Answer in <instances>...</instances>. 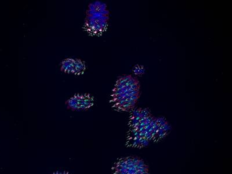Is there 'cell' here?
Here are the masks:
<instances>
[{"label":"cell","instance_id":"1","mask_svg":"<svg viewBox=\"0 0 232 174\" xmlns=\"http://www.w3.org/2000/svg\"><path fill=\"white\" fill-rule=\"evenodd\" d=\"M67 108L73 111H86L93 106L94 97L88 93L76 94L66 102Z\"/></svg>","mask_w":232,"mask_h":174},{"label":"cell","instance_id":"2","mask_svg":"<svg viewBox=\"0 0 232 174\" xmlns=\"http://www.w3.org/2000/svg\"><path fill=\"white\" fill-rule=\"evenodd\" d=\"M109 19V16H86L84 29L90 35H101L106 31Z\"/></svg>","mask_w":232,"mask_h":174},{"label":"cell","instance_id":"3","mask_svg":"<svg viewBox=\"0 0 232 174\" xmlns=\"http://www.w3.org/2000/svg\"><path fill=\"white\" fill-rule=\"evenodd\" d=\"M94 14H102L109 16L110 12L107 10V5L100 1H96L90 3L86 11V16H90Z\"/></svg>","mask_w":232,"mask_h":174},{"label":"cell","instance_id":"4","mask_svg":"<svg viewBox=\"0 0 232 174\" xmlns=\"http://www.w3.org/2000/svg\"><path fill=\"white\" fill-rule=\"evenodd\" d=\"M87 69L86 62L80 59H74L73 74L79 76L83 75Z\"/></svg>","mask_w":232,"mask_h":174},{"label":"cell","instance_id":"5","mask_svg":"<svg viewBox=\"0 0 232 174\" xmlns=\"http://www.w3.org/2000/svg\"><path fill=\"white\" fill-rule=\"evenodd\" d=\"M74 59L66 58L60 63V71L66 74H73Z\"/></svg>","mask_w":232,"mask_h":174},{"label":"cell","instance_id":"6","mask_svg":"<svg viewBox=\"0 0 232 174\" xmlns=\"http://www.w3.org/2000/svg\"><path fill=\"white\" fill-rule=\"evenodd\" d=\"M133 73L135 75H142L145 73V69L143 66H139L138 64L135 66L133 68Z\"/></svg>","mask_w":232,"mask_h":174},{"label":"cell","instance_id":"7","mask_svg":"<svg viewBox=\"0 0 232 174\" xmlns=\"http://www.w3.org/2000/svg\"><path fill=\"white\" fill-rule=\"evenodd\" d=\"M141 108L140 109H137L135 110H133L132 113V116L133 117H140V111H141Z\"/></svg>","mask_w":232,"mask_h":174},{"label":"cell","instance_id":"8","mask_svg":"<svg viewBox=\"0 0 232 174\" xmlns=\"http://www.w3.org/2000/svg\"><path fill=\"white\" fill-rule=\"evenodd\" d=\"M160 128H162L163 129V131L164 132H167L168 131H170L171 129V127L169 125L168 122H167L164 125H163V126H162Z\"/></svg>","mask_w":232,"mask_h":174},{"label":"cell","instance_id":"9","mask_svg":"<svg viewBox=\"0 0 232 174\" xmlns=\"http://www.w3.org/2000/svg\"><path fill=\"white\" fill-rule=\"evenodd\" d=\"M149 140H147V139H143V141H142V144H141V146H142V147H146V146H147L149 144Z\"/></svg>","mask_w":232,"mask_h":174},{"label":"cell","instance_id":"10","mask_svg":"<svg viewBox=\"0 0 232 174\" xmlns=\"http://www.w3.org/2000/svg\"><path fill=\"white\" fill-rule=\"evenodd\" d=\"M52 174H61V172H59V171L55 172H53Z\"/></svg>","mask_w":232,"mask_h":174},{"label":"cell","instance_id":"11","mask_svg":"<svg viewBox=\"0 0 232 174\" xmlns=\"http://www.w3.org/2000/svg\"><path fill=\"white\" fill-rule=\"evenodd\" d=\"M141 174H149V173L148 172H143Z\"/></svg>","mask_w":232,"mask_h":174},{"label":"cell","instance_id":"12","mask_svg":"<svg viewBox=\"0 0 232 174\" xmlns=\"http://www.w3.org/2000/svg\"><path fill=\"white\" fill-rule=\"evenodd\" d=\"M65 174H71V173H68V172H66H66H65Z\"/></svg>","mask_w":232,"mask_h":174}]
</instances>
